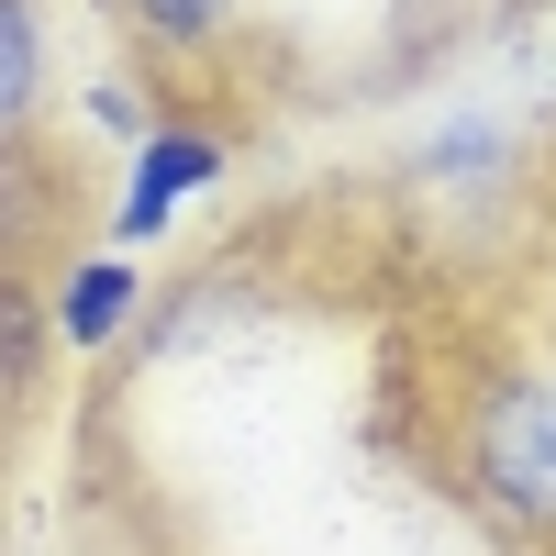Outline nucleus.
I'll return each instance as SVG.
<instances>
[{
  "instance_id": "f257e3e1",
  "label": "nucleus",
  "mask_w": 556,
  "mask_h": 556,
  "mask_svg": "<svg viewBox=\"0 0 556 556\" xmlns=\"http://www.w3.org/2000/svg\"><path fill=\"white\" fill-rule=\"evenodd\" d=\"M445 468L501 534H556V367H479L445 424Z\"/></svg>"
},
{
  "instance_id": "f03ea898",
  "label": "nucleus",
  "mask_w": 556,
  "mask_h": 556,
  "mask_svg": "<svg viewBox=\"0 0 556 556\" xmlns=\"http://www.w3.org/2000/svg\"><path fill=\"white\" fill-rule=\"evenodd\" d=\"M223 167H235V146H223V123L201 112H156L146 134H134L123 156V190H112V245H156L178 212H190L201 190H223Z\"/></svg>"
},
{
  "instance_id": "7ed1b4c3",
  "label": "nucleus",
  "mask_w": 556,
  "mask_h": 556,
  "mask_svg": "<svg viewBox=\"0 0 556 556\" xmlns=\"http://www.w3.org/2000/svg\"><path fill=\"white\" fill-rule=\"evenodd\" d=\"M134 312H146L134 245H89V256H67L56 278H45V334H56L67 356H112L134 334Z\"/></svg>"
},
{
  "instance_id": "20e7f679",
  "label": "nucleus",
  "mask_w": 556,
  "mask_h": 556,
  "mask_svg": "<svg viewBox=\"0 0 556 556\" xmlns=\"http://www.w3.org/2000/svg\"><path fill=\"white\" fill-rule=\"evenodd\" d=\"M112 12L134 23V45L167 67H201L223 34H235V0H112Z\"/></svg>"
},
{
  "instance_id": "39448f33",
  "label": "nucleus",
  "mask_w": 556,
  "mask_h": 556,
  "mask_svg": "<svg viewBox=\"0 0 556 556\" xmlns=\"http://www.w3.org/2000/svg\"><path fill=\"white\" fill-rule=\"evenodd\" d=\"M45 101V23L34 0H0V134H23Z\"/></svg>"
},
{
  "instance_id": "423d86ee",
  "label": "nucleus",
  "mask_w": 556,
  "mask_h": 556,
  "mask_svg": "<svg viewBox=\"0 0 556 556\" xmlns=\"http://www.w3.org/2000/svg\"><path fill=\"white\" fill-rule=\"evenodd\" d=\"M45 345H56V334H45V301L23 290L12 267H0V401H23V390H34Z\"/></svg>"
},
{
  "instance_id": "0eeeda50",
  "label": "nucleus",
  "mask_w": 556,
  "mask_h": 556,
  "mask_svg": "<svg viewBox=\"0 0 556 556\" xmlns=\"http://www.w3.org/2000/svg\"><path fill=\"white\" fill-rule=\"evenodd\" d=\"M513 167V146H501V123H434V146H424V178L445 190V178H501Z\"/></svg>"
},
{
  "instance_id": "6e6552de",
  "label": "nucleus",
  "mask_w": 556,
  "mask_h": 556,
  "mask_svg": "<svg viewBox=\"0 0 556 556\" xmlns=\"http://www.w3.org/2000/svg\"><path fill=\"white\" fill-rule=\"evenodd\" d=\"M167 101H146V89H134V78H101V89H89V123H101V134H123V146H134V134H146Z\"/></svg>"
}]
</instances>
